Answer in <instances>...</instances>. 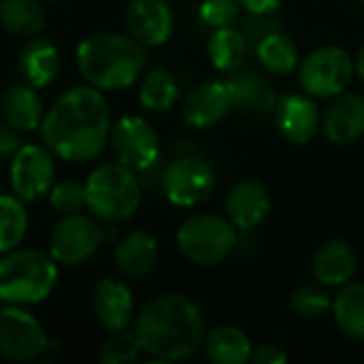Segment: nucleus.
<instances>
[{
	"mask_svg": "<svg viewBox=\"0 0 364 364\" xmlns=\"http://www.w3.org/2000/svg\"><path fill=\"white\" fill-rule=\"evenodd\" d=\"M241 9L250 15H275L282 6V0H239Z\"/></svg>",
	"mask_w": 364,
	"mask_h": 364,
	"instance_id": "nucleus-38",
	"label": "nucleus"
},
{
	"mask_svg": "<svg viewBox=\"0 0 364 364\" xmlns=\"http://www.w3.org/2000/svg\"><path fill=\"white\" fill-rule=\"evenodd\" d=\"M113 117L105 92L83 83L62 92L41 122L43 145L60 160L83 164L96 160L109 145Z\"/></svg>",
	"mask_w": 364,
	"mask_h": 364,
	"instance_id": "nucleus-1",
	"label": "nucleus"
},
{
	"mask_svg": "<svg viewBox=\"0 0 364 364\" xmlns=\"http://www.w3.org/2000/svg\"><path fill=\"white\" fill-rule=\"evenodd\" d=\"M360 2H364V0H360Z\"/></svg>",
	"mask_w": 364,
	"mask_h": 364,
	"instance_id": "nucleus-40",
	"label": "nucleus"
},
{
	"mask_svg": "<svg viewBox=\"0 0 364 364\" xmlns=\"http://www.w3.org/2000/svg\"><path fill=\"white\" fill-rule=\"evenodd\" d=\"M252 363L286 364L288 363V354L284 352V348H279V346H275V343H262V346L254 348V352H252Z\"/></svg>",
	"mask_w": 364,
	"mask_h": 364,
	"instance_id": "nucleus-36",
	"label": "nucleus"
},
{
	"mask_svg": "<svg viewBox=\"0 0 364 364\" xmlns=\"http://www.w3.org/2000/svg\"><path fill=\"white\" fill-rule=\"evenodd\" d=\"M203 348L207 358L215 364L252 363V352H254V346L245 335V331L232 324H222L209 331L205 335Z\"/></svg>",
	"mask_w": 364,
	"mask_h": 364,
	"instance_id": "nucleus-24",
	"label": "nucleus"
},
{
	"mask_svg": "<svg viewBox=\"0 0 364 364\" xmlns=\"http://www.w3.org/2000/svg\"><path fill=\"white\" fill-rule=\"evenodd\" d=\"M51 339L23 305L0 309V356L9 363H32L49 352Z\"/></svg>",
	"mask_w": 364,
	"mask_h": 364,
	"instance_id": "nucleus-9",
	"label": "nucleus"
},
{
	"mask_svg": "<svg viewBox=\"0 0 364 364\" xmlns=\"http://www.w3.org/2000/svg\"><path fill=\"white\" fill-rule=\"evenodd\" d=\"M356 269H358V256L346 239L324 241L316 250L311 262L314 279L322 288H343L354 279Z\"/></svg>",
	"mask_w": 364,
	"mask_h": 364,
	"instance_id": "nucleus-19",
	"label": "nucleus"
},
{
	"mask_svg": "<svg viewBox=\"0 0 364 364\" xmlns=\"http://www.w3.org/2000/svg\"><path fill=\"white\" fill-rule=\"evenodd\" d=\"M179 100V81L168 68L149 70L139 87V102L151 113H166Z\"/></svg>",
	"mask_w": 364,
	"mask_h": 364,
	"instance_id": "nucleus-29",
	"label": "nucleus"
},
{
	"mask_svg": "<svg viewBox=\"0 0 364 364\" xmlns=\"http://www.w3.org/2000/svg\"><path fill=\"white\" fill-rule=\"evenodd\" d=\"M126 30L145 49L166 45L175 30L171 4L166 0H130L126 6Z\"/></svg>",
	"mask_w": 364,
	"mask_h": 364,
	"instance_id": "nucleus-13",
	"label": "nucleus"
},
{
	"mask_svg": "<svg viewBox=\"0 0 364 364\" xmlns=\"http://www.w3.org/2000/svg\"><path fill=\"white\" fill-rule=\"evenodd\" d=\"M9 183L23 203L41 200L55 183V156L43 143H21L9 158Z\"/></svg>",
	"mask_w": 364,
	"mask_h": 364,
	"instance_id": "nucleus-11",
	"label": "nucleus"
},
{
	"mask_svg": "<svg viewBox=\"0 0 364 364\" xmlns=\"http://www.w3.org/2000/svg\"><path fill=\"white\" fill-rule=\"evenodd\" d=\"M47 198L58 215L79 213L85 209V183L77 179H55Z\"/></svg>",
	"mask_w": 364,
	"mask_h": 364,
	"instance_id": "nucleus-33",
	"label": "nucleus"
},
{
	"mask_svg": "<svg viewBox=\"0 0 364 364\" xmlns=\"http://www.w3.org/2000/svg\"><path fill=\"white\" fill-rule=\"evenodd\" d=\"M241 15L239 0H203L198 6V17L205 26L218 30L232 26Z\"/></svg>",
	"mask_w": 364,
	"mask_h": 364,
	"instance_id": "nucleus-34",
	"label": "nucleus"
},
{
	"mask_svg": "<svg viewBox=\"0 0 364 364\" xmlns=\"http://www.w3.org/2000/svg\"><path fill=\"white\" fill-rule=\"evenodd\" d=\"M322 113L324 136L335 145H352L364 136V96L343 92Z\"/></svg>",
	"mask_w": 364,
	"mask_h": 364,
	"instance_id": "nucleus-18",
	"label": "nucleus"
},
{
	"mask_svg": "<svg viewBox=\"0 0 364 364\" xmlns=\"http://www.w3.org/2000/svg\"><path fill=\"white\" fill-rule=\"evenodd\" d=\"M158 241L147 230H132L119 239L113 252V262L119 277L128 282L145 279L158 264Z\"/></svg>",
	"mask_w": 364,
	"mask_h": 364,
	"instance_id": "nucleus-20",
	"label": "nucleus"
},
{
	"mask_svg": "<svg viewBox=\"0 0 364 364\" xmlns=\"http://www.w3.org/2000/svg\"><path fill=\"white\" fill-rule=\"evenodd\" d=\"M60 279V264L49 252L17 247L0 256V303L38 305L47 301Z\"/></svg>",
	"mask_w": 364,
	"mask_h": 364,
	"instance_id": "nucleus-4",
	"label": "nucleus"
},
{
	"mask_svg": "<svg viewBox=\"0 0 364 364\" xmlns=\"http://www.w3.org/2000/svg\"><path fill=\"white\" fill-rule=\"evenodd\" d=\"M271 213V194L262 181L241 179L226 196V218L237 230L250 232L258 228Z\"/></svg>",
	"mask_w": 364,
	"mask_h": 364,
	"instance_id": "nucleus-17",
	"label": "nucleus"
},
{
	"mask_svg": "<svg viewBox=\"0 0 364 364\" xmlns=\"http://www.w3.org/2000/svg\"><path fill=\"white\" fill-rule=\"evenodd\" d=\"M134 333L143 354L160 363H175L194 356L203 348L207 324L203 309L190 296L166 292L136 311Z\"/></svg>",
	"mask_w": 364,
	"mask_h": 364,
	"instance_id": "nucleus-2",
	"label": "nucleus"
},
{
	"mask_svg": "<svg viewBox=\"0 0 364 364\" xmlns=\"http://www.w3.org/2000/svg\"><path fill=\"white\" fill-rule=\"evenodd\" d=\"M247 41L241 32V28L226 26L213 30L207 43V58L220 73H232L241 68L245 53H247Z\"/></svg>",
	"mask_w": 364,
	"mask_h": 364,
	"instance_id": "nucleus-27",
	"label": "nucleus"
},
{
	"mask_svg": "<svg viewBox=\"0 0 364 364\" xmlns=\"http://www.w3.org/2000/svg\"><path fill=\"white\" fill-rule=\"evenodd\" d=\"M143 203L139 173L113 162H100L85 179V211L98 222L122 224L130 220Z\"/></svg>",
	"mask_w": 364,
	"mask_h": 364,
	"instance_id": "nucleus-5",
	"label": "nucleus"
},
{
	"mask_svg": "<svg viewBox=\"0 0 364 364\" xmlns=\"http://www.w3.org/2000/svg\"><path fill=\"white\" fill-rule=\"evenodd\" d=\"M17 70L21 75V81L43 90L55 81V77L62 70V53L55 47L53 41L45 36H32L19 51L17 58Z\"/></svg>",
	"mask_w": 364,
	"mask_h": 364,
	"instance_id": "nucleus-21",
	"label": "nucleus"
},
{
	"mask_svg": "<svg viewBox=\"0 0 364 364\" xmlns=\"http://www.w3.org/2000/svg\"><path fill=\"white\" fill-rule=\"evenodd\" d=\"M277 30H282V26L277 19H273V15H250L245 19V23L241 26V32L247 41V47H252V49H256V45L262 38H267L269 34H273Z\"/></svg>",
	"mask_w": 364,
	"mask_h": 364,
	"instance_id": "nucleus-35",
	"label": "nucleus"
},
{
	"mask_svg": "<svg viewBox=\"0 0 364 364\" xmlns=\"http://www.w3.org/2000/svg\"><path fill=\"white\" fill-rule=\"evenodd\" d=\"M296 75L305 94L331 100L350 87L356 75L354 58L343 47L322 45L299 62Z\"/></svg>",
	"mask_w": 364,
	"mask_h": 364,
	"instance_id": "nucleus-7",
	"label": "nucleus"
},
{
	"mask_svg": "<svg viewBox=\"0 0 364 364\" xmlns=\"http://www.w3.org/2000/svg\"><path fill=\"white\" fill-rule=\"evenodd\" d=\"M92 309L100 326L111 333H122L134 326L136 305L126 282L102 277L92 292Z\"/></svg>",
	"mask_w": 364,
	"mask_h": 364,
	"instance_id": "nucleus-14",
	"label": "nucleus"
},
{
	"mask_svg": "<svg viewBox=\"0 0 364 364\" xmlns=\"http://www.w3.org/2000/svg\"><path fill=\"white\" fill-rule=\"evenodd\" d=\"M109 147L115 160L134 173H147L160 160V136L141 115H124L113 122Z\"/></svg>",
	"mask_w": 364,
	"mask_h": 364,
	"instance_id": "nucleus-10",
	"label": "nucleus"
},
{
	"mask_svg": "<svg viewBox=\"0 0 364 364\" xmlns=\"http://www.w3.org/2000/svg\"><path fill=\"white\" fill-rule=\"evenodd\" d=\"M290 309L299 318L309 320V322H316V320H322V318H326L331 314L333 301H331V296L322 288L301 286L290 296Z\"/></svg>",
	"mask_w": 364,
	"mask_h": 364,
	"instance_id": "nucleus-31",
	"label": "nucleus"
},
{
	"mask_svg": "<svg viewBox=\"0 0 364 364\" xmlns=\"http://www.w3.org/2000/svg\"><path fill=\"white\" fill-rule=\"evenodd\" d=\"M21 132L15 130L13 126H9L4 119L0 122V158H11L19 145H21Z\"/></svg>",
	"mask_w": 364,
	"mask_h": 364,
	"instance_id": "nucleus-37",
	"label": "nucleus"
},
{
	"mask_svg": "<svg viewBox=\"0 0 364 364\" xmlns=\"http://www.w3.org/2000/svg\"><path fill=\"white\" fill-rule=\"evenodd\" d=\"M232 109L226 81H205L192 87L181 102V117L190 128L205 130L220 124Z\"/></svg>",
	"mask_w": 364,
	"mask_h": 364,
	"instance_id": "nucleus-16",
	"label": "nucleus"
},
{
	"mask_svg": "<svg viewBox=\"0 0 364 364\" xmlns=\"http://www.w3.org/2000/svg\"><path fill=\"white\" fill-rule=\"evenodd\" d=\"M333 320L352 341H364V284L350 282L333 299Z\"/></svg>",
	"mask_w": 364,
	"mask_h": 364,
	"instance_id": "nucleus-25",
	"label": "nucleus"
},
{
	"mask_svg": "<svg viewBox=\"0 0 364 364\" xmlns=\"http://www.w3.org/2000/svg\"><path fill=\"white\" fill-rule=\"evenodd\" d=\"M213 190L215 173L203 158H177L162 173V192L175 207H198L213 194Z\"/></svg>",
	"mask_w": 364,
	"mask_h": 364,
	"instance_id": "nucleus-12",
	"label": "nucleus"
},
{
	"mask_svg": "<svg viewBox=\"0 0 364 364\" xmlns=\"http://www.w3.org/2000/svg\"><path fill=\"white\" fill-rule=\"evenodd\" d=\"M143 354L141 341L134 331H122V333H111V337L102 343L98 352V360L102 364H126L132 360H139Z\"/></svg>",
	"mask_w": 364,
	"mask_h": 364,
	"instance_id": "nucleus-32",
	"label": "nucleus"
},
{
	"mask_svg": "<svg viewBox=\"0 0 364 364\" xmlns=\"http://www.w3.org/2000/svg\"><path fill=\"white\" fill-rule=\"evenodd\" d=\"M105 232L92 213L60 215L47 241V252L60 267L85 264L102 245Z\"/></svg>",
	"mask_w": 364,
	"mask_h": 364,
	"instance_id": "nucleus-8",
	"label": "nucleus"
},
{
	"mask_svg": "<svg viewBox=\"0 0 364 364\" xmlns=\"http://www.w3.org/2000/svg\"><path fill=\"white\" fill-rule=\"evenodd\" d=\"M354 73H356V77L364 83V45L360 47L358 55L354 58Z\"/></svg>",
	"mask_w": 364,
	"mask_h": 364,
	"instance_id": "nucleus-39",
	"label": "nucleus"
},
{
	"mask_svg": "<svg viewBox=\"0 0 364 364\" xmlns=\"http://www.w3.org/2000/svg\"><path fill=\"white\" fill-rule=\"evenodd\" d=\"M230 77L224 79L228 90H230V98H232V109L258 115V113H267L271 109H275L277 105V96L273 85L256 70H232L228 73Z\"/></svg>",
	"mask_w": 364,
	"mask_h": 364,
	"instance_id": "nucleus-22",
	"label": "nucleus"
},
{
	"mask_svg": "<svg viewBox=\"0 0 364 364\" xmlns=\"http://www.w3.org/2000/svg\"><path fill=\"white\" fill-rule=\"evenodd\" d=\"M45 105L36 92V87L28 83L11 85L0 96V113L2 119L19 132H32L41 128L45 117Z\"/></svg>",
	"mask_w": 364,
	"mask_h": 364,
	"instance_id": "nucleus-23",
	"label": "nucleus"
},
{
	"mask_svg": "<svg viewBox=\"0 0 364 364\" xmlns=\"http://www.w3.org/2000/svg\"><path fill=\"white\" fill-rule=\"evenodd\" d=\"M28 224L26 203L15 194H0V256L23 243Z\"/></svg>",
	"mask_w": 364,
	"mask_h": 364,
	"instance_id": "nucleus-30",
	"label": "nucleus"
},
{
	"mask_svg": "<svg viewBox=\"0 0 364 364\" xmlns=\"http://www.w3.org/2000/svg\"><path fill=\"white\" fill-rule=\"evenodd\" d=\"M275 124L282 136L294 145H307L322 128L316 98L309 94H286L275 105Z\"/></svg>",
	"mask_w": 364,
	"mask_h": 364,
	"instance_id": "nucleus-15",
	"label": "nucleus"
},
{
	"mask_svg": "<svg viewBox=\"0 0 364 364\" xmlns=\"http://www.w3.org/2000/svg\"><path fill=\"white\" fill-rule=\"evenodd\" d=\"M41 2L43 0H0L2 28L21 38L38 36L47 21Z\"/></svg>",
	"mask_w": 364,
	"mask_h": 364,
	"instance_id": "nucleus-26",
	"label": "nucleus"
},
{
	"mask_svg": "<svg viewBox=\"0 0 364 364\" xmlns=\"http://www.w3.org/2000/svg\"><path fill=\"white\" fill-rule=\"evenodd\" d=\"M147 55L130 34L100 32L83 38L75 51V64L85 83L100 92H119L139 81Z\"/></svg>",
	"mask_w": 364,
	"mask_h": 364,
	"instance_id": "nucleus-3",
	"label": "nucleus"
},
{
	"mask_svg": "<svg viewBox=\"0 0 364 364\" xmlns=\"http://www.w3.org/2000/svg\"><path fill=\"white\" fill-rule=\"evenodd\" d=\"M181 256L196 267H215L237 247V228L228 218L215 213H194L177 228Z\"/></svg>",
	"mask_w": 364,
	"mask_h": 364,
	"instance_id": "nucleus-6",
	"label": "nucleus"
},
{
	"mask_svg": "<svg viewBox=\"0 0 364 364\" xmlns=\"http://www.w3.org/2000/svg\"><path fill=\"white\" fill-rule=\"evenodd\" d=\"M256 58L262 64V68L271 75H292L299 68V49L294 45V41L284 34L282 30L269 34L267 38H262L256 45Z\"/></svg>",
	"mask_w": 364,
	"mask_h": 364,
	"instance_id": "nucleus-28",
	"label": "nucleus"
}]
</instances>
